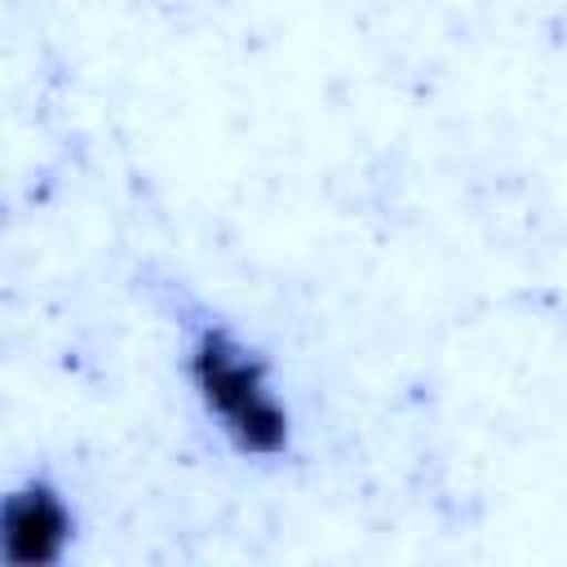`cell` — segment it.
Segmentation results:
<instances>
[{"instance_id": "6da1fadb", "label": "cell", "mask_w": 567, "mask_h": 567, "mask_svg": "<svg viewBox=\"0 0 567 567\" xmlns=\"http://www.w3.org/2000/svg\"><path fill=\"white\" fill-rule=\"evenodd\" d=\"M190 385L217 430L244 456H279L292 443V416L279 403L270 372L257 350H248L226 328H204L186 354Z\"/></svg>"}, {"instance_id": "7a4b0ae2", "label": "cell", "mask_w": 567, "mask_h": 567, "mask_svg": "<svg viewBox=\"0 0 567 567\" xmlns=\"http://www.w3.org/2000/svg\"><path fill=\"white\" fill-rule=\"evenodd\" d=\"M75 518L58 487L44 478H31L9 492L4 501V558L13 567H44L58 563L71 545Z\"/></svg>"}]
</instances>
